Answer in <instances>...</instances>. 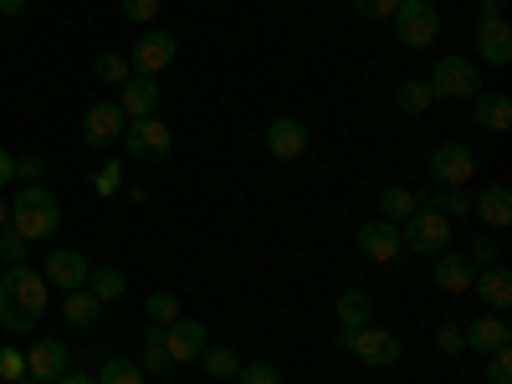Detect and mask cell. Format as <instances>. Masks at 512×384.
<instances>
[{"label": "cell", "instance_id": "obj_1", "mask_svg": "<svg viewBox=\"0 0 512 384\" xmlns=\"http://www.w3.org/2000/svg\"><path fill=\"white\" fill-rule=\"evenodd\" d=\"M47 303H52L47 277L31 272L26 262L6 267V277H0V323H6V333H31L47 318Z\"/></svg>", "mask_w": 512, "mask_h": 384}, {"label": "cell", "instance_id": "obj_2", "mask_svg": "<svg viewBox=\"0 0 512 384\" xmlns=\"http://www.w3.org/2000/svg\"><path fill=\"white\" fill-rule=\"evenodd\" d=\"M62 226V205L47 185H21L11 195V231H21L26 241H47Z\"/></svg>", "mask_w": 512, "mask_h": 384}, {"label": "cell", "instance_id": "obj_3", "mask_svg": "<svg viewBox=\"0 0 512 384\" xmlns=\"http://www.w3.org/2000/svg\"><path fill=\"white\" fill-rule=\"evenodd\" d=\"M338 349H344V354H359L369 369H390V364L405 359L400 333L374 328V323H364V328H338Z\"/></svg>", "mask_w": 512, "mask_h": 384}, {"label": "cell", "instance_id": "obj_4", "mask_svg": "<svg viewBox=\"0 0 512 384\" xmlns=\"http://www.w3.org/2000/svg\"><path fill=\"white\" fill-rule=\"evenodd\" d=\"M431 93L436 98H466L472 103L477 93H482V67L472 62V57H461V52H451V57H441L436 67H431Z\"/></svg>", "mask_w": 512, "mask_h": 384}, {"label": "cell", "instance_id": "obj_5", "mask_svg": "<svg viewBox=\"0 0 512 384\" xmlns=\"http://www.w3.org/2000/svg\"><path fill=\"white\" fill-rule=\"evenodd\" d=\"M400 241H405V251H415V256H441V251H451V221L441 216V210L420 205L415 216L400 226Z\"/></svg>", "mask_w": 512, "mask_h": 384}, {"label": "cell", "instance_id": "obj_6", "mask_svg": "<svg viewBox=\"0 0 512 384\" xmlns=\"http://www.w3.org/2000/svg\"><path fill=\"white\" fill-rule=\"evenodd\" d=\"M390 21H395L400 47H410V52L431 47V41H436V31H441V11H436V6H425V0H400Z\"/></svg>", "mask_w": 512, "mask_h": 384}, {"label": "cell", "instance_id": "obj_7", "mask_svg": "<svg viewBox=\"0 0 512 384\" xmlns=\"http://www.w3.org/2000/svg\"><path fill=\"white\" fill-rule=\"evenodd\" d=\"M118 144L134 159H169V154H175V128H169L164 118H128Z\"/></svg>", "mask_w": 512, "mask_h": 384}, {"label": "cell", "instance_id": "obj_8", "mask_svg": "<svg viewBox=\"0 0 512 384\" xmlns=\"http://www.w3.org/2000/svg\"><path fill=\"white\" fill-rule=\"evenodd\" d=\"M477 175V154L466 144H436L431 149V180L446 185V190H466Z\"/></svg>", "mask_w": 512, "mask_h": 384}, {"label": "cell", "instance_id": "obj_9", "mask_svg": "<svg viewBox=\"0 0 512 384\" xmlns=\"http://www.w3.org/2000/svg\"><path fill=\"white\" fill-rule=\"evenodd\" d=\"M123 128H128V118H123V108L118 103H93L88 113H82V144L88 149H113L118 139H123Z\"/></svg>", "mask_w": 512, "mask_h": 384}, {"label": "cell", "instance_id": "obj_10", "mask_svg": "<svg viewBox=\"0 0 512 384\" xmlns=\"http://www.w3.org/2000/svg\"><path fill=\"white\" fill-rule=\"evenodd\" d=\"M262 144H267L272 159L292 164V159H303V154H308L313 134H308V123H303V118H272V123H267V134H262Z\"/></svg>", "mask_w": 512, "mask_h": 384}, {"label": "cell", "instance_id": "obj_11", "mask_svg": "<svg viewBox=\"0 0 512 384\" xmlns=\"http://www.w3.org/2000/svg\"><path fill=\"white\" fill-rule=\"evenodd\" d=\"M88 256H82L77 246H52L47 251V267H41V277H47V287H62V292H72V287H88Z\"/></svg>", "mask_w": 512, "mask_h": 384}, {"label": "cell", "instance_id": "obj_12", "mask_svg": "<svg viewBox=\"0 0 512 384\" xmlns=\"http://www.w3.org/2000/svg\"><path fill=\"white\" fill-rule=\"evenodd\" d=\"M400 251H405V241H400V226L395 221H379L374 216V221L359 226V256H369L374 267H390Z\"/></svg>", "mask_w": 512, "mask_h": 384}, {"label": "cell", "instance_id": "obj_13", "mask_svg": "<svg viewBox=\"0 0 512 384\" xmlns=\"http://www.w3.org/2000/svg\"><path fill=\"white\" fill-rule=\"evenodd\" d=\"M175 52H180L175 31H144V36L134 41V57H128V67L144 72V77H154V72H164L169 62H175Z\"/></svg>", "mask_w": 512, "mask_h": 384}, {"label": "cell", "instance_id": "obj_14", "mask_svg": "<svg viewBox=\"0 0 512 384\" xmlns=\"http://www.w3.org/2000/svg\"><path fill=\"white\" fill-rule=\"evenodd\" d=\"M205 344H210V333H205L200 318H175V323L164 328V354L175 359V364H195L205 354Z\"/></svg>", "mask_w": 512, "mask_h": 384}, {"label": "cell", "instance_id": "obj_15", "mask_svg": "<svg viewBox=\"0 0 512 384\" xmlns=\"http://www.w3.org/2000/svg\"><path fill=\"white\" fill-rule=\"evenodd\" d=\"M67 369H72V354H67L62 338H36L31 354H26V374H31L36 384H57Z\"/></svg>", "mask_w": 512, "mask_h": 384}, {"label": "cell", "instance_id": "obj_16", "mask_svg": "<svg viewBox=\"0 0 512 384\" xmlns=\"http://www.w3.org/2000/svg\"><path fill=\"white\" fill-rule=\"evenodd\" d=\"M472 36H477V57L487 67H507L512 62V26H507V16H482Z\"/></svg>", "mask_w": 512, "mask_h": 384}, {"label": "cell", "instance_id": "obj_17", "mask_svg": "<svg viewBox=\"0 0 512 384\" xmlns=\"http://www.w3.org/2000/svg\"><path fill=\"white\" fill-rule=\"evenodd\" d=\"M159 103H164V93H159V77H144V72H134L118 88V108H123V118H154L159 113Z\"/></svg>", "mask_w": 512, "mask_h": 384}, {"label": "cell", "instance_id": "obj_18", "mask_svg": "<svg viewBox=\"0 0 512 384\" xmlns=\"http://www.w3.org/2000/svg\"><path fill=\"white\" fill-rule=\"evenodd\" d=\"M472 292L482 297V303H487L492 313H507V308H512V272H507L502 262H492V267H477V277H472Z\"/></svg>", "mask_w": 512, "mask_h": 384}, {"label": "cell", "instance_id": "obj_19", "mask_svg": "<svg viewBox=\"0 0 512 384\" xmlns=\"http://www.w3.org/2000/svg\"><path fill=\"white\" fill-rule=\"evenodd\" d=\"M472 216L487 231H507L512 226V190L507 185H487L482 195H472Z\"/></svg>", "mask_w": 512, "mask_h": 384}, {"label": "cell", "instance_id": "obj_20", "mask_svg": "<svg viewBox=\"0 0 512 384\" xmlns=\"http://www.w3.org/2000/svg\"><path fill=\"white\" fill-rule=\"evenodd\" d=\"M431 262H436V287L441 292H451V297H461V292H472V277H477V267L472 262H466V256L461 251H441V256H431Z\"/></svg>", "mask_w": 512, "mask_h": 384}, {"label": "cell", "instance_id": "obj_21", "mask_svg": "<svg viewBox=\"0 0 512 384\" xmlns=\"http://www.w3.org/2000/svg\"><path fill=\"white\" fill-rule=\"evenodd\" d=\"M472 123L482 134H507L512 128V98L507 93H477L472 98Z\"/></svg>", "mask_w": 512, "mask_h": 384}, {"label": "cell", "instance_id": "obj_22", "mask_svg": "<svg viewBox=\"0 0 512 384\" xmlns=\"http://www.w3.org/2000/svg\"><path fill=\"white\" fill-rule=\"evenodd\" d=\"M461 333H466V349H477V354H492V349H507L512 344L507 318H472Z\"/></svg>", "mask_w": 512, "mask_h": 384}, {"label": "cell", "instance_id": "obj_23", "mask_svg": "<svg viewBox=\"0 0 512 384\" xmlns=\"http://www.w3.org/2000/svg\"><path fill=\"white\" fill-rule=\"evenodd\" d=\"M333 318H338V328H364L374 318V297L364 287H344L333 297Z\"/></svg>", "mask_w": 512, "mask_h": 384}, {"label": "cell", "instance_id": "obj_24", "mask_svg": "<svg viewBox=\"0 0 512 384\" xmlns=\"http://www.w3.org/2000/svg\"><path fill=\"white\" fill-rule=\"evenodd\" d=\"M62 318H67L72 328H93V323L103 318V303H98L88 287H72V292L62 297Z\"/></svg>", "mask_w": 512, "mask_h": 384}, {"label": "cell", "instance_id": "obj_25", "mask_svg": "<svg viewBox=\"0 0 512 384\" xmlns=\"http://www.w3.org/2000/svg\"><path fill=\"white\" fill-rule=\"evenodd\" d=\"M420 210V195L415 190H405V185H390L379 195V221H395V226H405L410 216Z\"/></svg>", "mask_w": 512, "mask_h": 384}, {"label": "cell", "instance_id": "obj_26", "mask_svg": "<svg viewBox=\"0 0 512 384\" xmlns=\"http://www.w3.org/2000/svg\"><path fill=\"white\" fill-rule=\"evenodd\" d=\"M420 205H431V210H441L446 221H466V216H472V195H466V190H446V185H436V190H425V195H420Z\"/></svg>", "mask_w": 512, "mask_h": 384}, {"label": "cell", "instance_id": "obj_27", "mask_svg": "<svg viewBox=\"0 0 512 384\" xmlns=\"http://www.w3.org/2000/svg\"><path fill=\"white\" fill-rule=\"evenodd\" d=\"M88 292L108 308V303H118V297L128 292V277H123L118 267H93V272H88Z\"/></svg>", "mask_w": 512, "mask_h": 384}, {"label": "cell", "instance_id": "obj_28", "mask_svg": "<svg viewBox=\"0 0 512 384\" xmlns=\"http://www.w3.org/2000/svg\"><path fill=\"white\" fill-rule=\"evenodd\" d=\"M395 103H400V113H431L436 93H431V82H425V77H405L395 88Z\"/></svg>", "mask_w": 512, "mask_h": 384}, {"label": "cell", "instance_id": "obj_29", "mask_svg": "<svg viewBox=\"0 0 512 384\" xmlns=\"http://www.w3.org/2000/svg\"><path fill=\"white\" fill-rule=\"evenodd\" d=\"M169 369H175V359L164 354V328H159V323H149V333H144V374L164 379Z\"/></svg>", "mask_w": 512, "mask_h": 384}, {"label": "cell", "instance_id": "obj_30", "mask_svg": "<svg viewBox=\"0 0 512 384\" xmlns=\"http://www.w3.org/2000/svg\"><path fill=\"white\" fill-rule=\"evenodd\" d=\"M195 364H205L210 379H236V369H241L236 349H226V344H205V354H200Z\"/></svg>", "mask_w": 512, "mask_h": 384}, {"label": "cell", "instance_id": "obj_31", "mask_svg": "<svg viewBox=\"0 0 512 384\" xmlns=\"http://www.w3.org/2000/svg\"><path fill=\"white\" fill-rule=\"evenodd\" d=\"M93 77L108 82V88H123V82L134 77V67H128L123 52H98V57H93Z\"/></svg>", "mask_w": 512, "mask_h": 384}, {"label": "cell", "instance_id": "obj_32", "mask_svg": "<svg viewBox=\"0 0 512 384\" xmlns=\"http://www.w3.org/2000/svg\"><path fill=\"white\" fill-rule=\"evenodd\" d=\"M149 318H154L159 328H169L175 318H185V308H180V292H169V287H154V292H149Z\"/></svg>", "mask_w": 512, "mask_h": 384}, {"label": "cell", "instance_id": "obj_33", "mask_svg": "<svg viewBox=\"0 0 512 384\" xmlns=\"http://www.w3.org/2000/svg\"><path fill=\"white\" fill-rule=\"evenodd\" d=\"M98 384H144V369L134 364V359H103V369H98Z\"/></svg>", "mask_w": 512, "mask_h": 384}, {"label": "cell", "instance_id": "obj_34", "mask_svg": "<svg viewBox=\"0 0 512 384\" xmlns=\"http://www.w3.org/2000/svg\"><path fill=\"white\" fill-rule=\"evenodd\" d=\"M236 384H282V369L267 364V359H246V364L236 369Z\"/></svg>", "mask_w": 512, "mask_h": 384}, {"label": "cell", "instance_id": "obj_35", "mask_svg": "<svg viewBox=\"0 0 512 384\" xmlns=\"http://www.w3.org/2000/svg\"><path fill=\"white\" fill-rule=\"evenodd\" d=\"M159 6H164V0H118V11H123V21H134V26H154Z\"/></svg>", "mask_w": 512, "mask_h": 384}, {"label": "cell", "instance_id": "obj_36", "mask_svg": "<svg viewBox=\"0 0 512 384\" xmlns=\"http://www.w3.org/2000/svg\"><path fill=\"white\" fill-rule=\"evenodd\" d=\"M26 251H31V241L21 236V231H11V226H0V262H26Z\"/></svg>", "mask_w": 512, "mask_h": 384}, {"label": "cell", "instance_id": "obj_37", "mask_svg": "<svg viewBox=\"0 0 512 384\" xmlns=\"http://www.w3.org/2000/svg\"><path fill=\"white\" fill-rule=\"evenodd\" d=\"M47 175V154H16V180L21 185H41Z\"/></svg>", "mask_w": 512, "mask_h": 384}, {"label": "cell", "instance_id": "obj_38", "mask_svg": "<svg viewBox=\"0 0 512 384\" xmlns=\"http://www.w3.org/2000/svg\"><path fill=\"white\" fill-rule=\"evenodd\" d=\"M487 384H512V344L487 354Z\"/></svg>", "mask_w": 512, "mask_h": 384}, {"label": "cell", "instance_id": "obj_39", "mask_svg": "<svg viewBox=\"0 0 512 384\" xmlns=\"http://www.w3.org/2000/svg\"><path fill=\"white\" fill-rule=\"evenodd\" d=\"M497 256H502L497 236H472V251H466V262H472V267H492Z\"/></svg>", "mask_w": 512, "mask_h": 384}, {"label": "cell", "instance_id": "obj_40", "mask_svg": "<svg viewBox=\"0 0 512 384\" xmlns=\"http://www.w3.org/2000/svg\"><path fill=\"white\" fill-rule=\"evenodd\" d=\"M400 0H354V16L359 21H390Z\"/></svg>", "mask_w": 512, "mask_h": 384}, {"label": "cell", "instance_id": "obj_41", "mask_svg": "<svg viewBox=\"0 0 512 384\" xmlns=\"http://www.w3.org/2000/svg\"><path fill=\"white\" fill-rule=\"evenodd\" d=\"M436 349H441V354H466V333H461V323H441V328H436Z\"/></svg>", "mask_w": 512, "mask_h": 384}, {"label": "cell", "instance_id": "obj_42", "mask_svg": "<svg viewBox=\"0 0 512 384\" xmlns=\"http://www.w3.org/2000/svg\"><path fill=\"white\" fill-rule=\"evenodd\" d=\"M0 379H6V384H16V379H26V354L21 349H0Z\"/></svg>", "mask_w": 512, "mask_h": 384}, {"label": "cell", "instance_id": "obj_43", "mask_svg": "<svg viewBox=\"0 0 512 384\" xmlns=\"http://www.w3.org/2000/svg\"><path fill=\"white\" fill-rule=\"evenodd\" d=\"M93 190H98V195H118V190H123V169H118V159H108L98 175H93Z\"/></svg>", "mask_w": 512, "mask_h": 384}, {"label": "cell", "instance_id": "obj_44", "mask_svg": "<svg viewBox=\"0 0 512 384\" xmlns=\"http://www.w3.org/2000/svg\"><path fill=\"white\" fill-rule=\"evenodd\" d=\"M11 180H16V154H11V149H0V190H6Z\"/></svg>", "mask_w": 512, "mask_h": 384}, {"label": "cell", "instance_id": "obj_45", "mask_svg": "<svg viewBox=\"0 0 512 384\" xmlns=\"http://www.w3.org/2000/svg\"><path fill=\"white\" fill-rule=\"evenodd\" d=\"M507 0H477V16H502Z\"/></svg>", "mask_w": 512, "mask_h": 384}, {"label": "cell", "instance_id": "obj_46", "mask_svg": "<svg viewBox=\"0 0 512 384\" xmlns=\"http://www.w3.org/2000/svg\"><path fill=\"white\" fill-rule=\"evenodd\" d=\"M57 384H98V379H93V374H82V369H67Z\"/></svg>", "mask_w": 512, "mask_h": 384}, {"label": "cell", "instance_id": "obj_47", "mask_svg": "<svg viewBox=\"0 0 512 384\" xmlns=\"http://www.w3.org/2000/svg\"><path fill=\"white\" fill-rule=\"evenodd\" d=\"M31 6V0H0V16H21Z\"/></svg>", "mask_w": 512, "mask_h": 384}, {"label": "cell", "instance_id": "obj_48", "mask_svg": "<svg viewBox=\"0 0 512 384\" xmlns=\"http://www.w3.org/2000/svg\"><path fill=\"white\" fill-rule=\"evenodd\" d=\"M0 226H11V200L0 195Z\"/></svg>", "mask_w": 512, "mask_h": 384}, {"label": "cell", "instance_id": "obj_49", "mask_svg": "<svg viewBox=\"0 0 512 384\" xmlns=\"http://www.w3.org/2000/svg\"><path fill=\"white\" fill-rule=\"evenodd\" d=\"M16 384H36V379H31V374H26V379H16Z\"/></svg>", "mask_w": 512, "mask_h": 384}, {"label": "cell", "instance_id": "obj_50", "mask_svg": "<svg viewBox=\"0 0 512 384\" xmlns=\"http://www.w3.org/2000/svg\"><path fill=\"white\" fill-rule=\"evenodd\" d=\"M425 6H436V0H425Z\"/></svg>", "mask_w": 512, "mask_h": 384}]
</instances>
